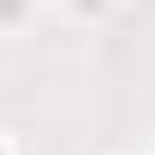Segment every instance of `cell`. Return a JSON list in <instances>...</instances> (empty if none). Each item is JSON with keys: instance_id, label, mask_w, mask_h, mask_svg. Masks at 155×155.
<instances>
[{"instance_id": "obj_1", "label": "cell", "mask_w": 155, "mask_h": 155, "mask_svg": "<svg viewBox=\"0 0 155 155\" xmlns=\"http://www.w3.org/2000/svg\"><path fill=\"white\" fill-rule=\"evenodd\" d=\"M0 12H6V19H12V12H19V0H0Z\"/></svg>"}]
</instances>
